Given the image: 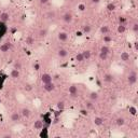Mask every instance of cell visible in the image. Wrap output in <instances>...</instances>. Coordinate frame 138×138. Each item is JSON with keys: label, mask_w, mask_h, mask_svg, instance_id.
I'll return each instance as SVG.
<instances>
[{"label": "cell", "mask_w": 138, "mask_h": 138, "mask_svg": "<svg viewBox=\"0 0 138 138\" xmlns=\"http://www.w3.org/2000/svg\"><path fill=\"white\" fill-rule=\"evenodd\" d=\"M53 81V78H52V75L50 73H43L41 75V82L43 84L45 83H50V82Z\"/></svg>", "instance_id": "1"}, {"label": "cell", "mask_w": 138, "mask_h": 138, "mask_svg": "<svg viewBox=\"0 0 138 138\" xmlns=\"http://www.w3.org/2000/svg\"><path fill=\"white\" fill-rule=\"evenodd\" d=\"M127 82H129L131 85H133V84L136 83V82H137V74H136V72H132V73H130V75L127 77Z\"/></svg>", "instance_id": "2"}, {"label": "cell", "mask_w": 138, "mask_h": 138, "mask_svg": "<svg viewBox=\"0 0 138 138\" xmlns=\"http://www.w3.org/2000/svg\"><path fill=\"white\" fill-rule=\"evenodd\" d=\"M68 92H69V94L71 95V97H77L78 96V87L75 86L74 84H72V85L69 86Z\"/></svg>", "instance_id": "3"}, {"label": "cell", "mask_w": 138, "mask_h": 138, "mask_svg": "<svg viewBox=\"0 0 138 138\" xmlns=\"http://www.w3.org/2000/svg\"><path fill=\"white\" fill-rule=\"evenodd\" d=\"M63 21L65 23H67V24H69V23H71L72 21H73V15H72L70 12H66L63 15Z\"/></svg>", "instance_id": "4"}, {"label": "cell", "mask_w": 138, "mask_h": 138, "mask_svg": "<svg viewBox=\"0 0 138 138\" xmlns=\"http://www.w3.org/2000/svg\"><path fill=\"white\" fill-rule=\"evenodd\" d=\"M120 60L124 62V63H129L131 61V55L130 53H127V52H122V53L120 54Z\"/></svg>", "instance_id": "5"}, {"label": "cell", "mask_w": 138, "mask_h": 138, "mask_svg": "<svg viewBox=\"0 0 138 138\" xmlns=\"http://www.w3.org/2000/svg\"><path fill=\"white\" fill-rule=\"evenodd\" d=\"M19 113H21V116L24 117V118H29L31 116V110L27 107H24V108H22V110Z\"/></svg>", "instance_id": "6"}, {"label": "cell", "mask_w": 138, "mask_h": 138, "mask_svg": "<svg viewBox=\"0 0 138 138\" xmlns=\"http://www.w3.org/2000/svg\"><path fill=\"white\" fill-rule=\"evenodd\" d=\"M57 39L60 41L62 42H65V41H67V39H68V34L66 31H60L57 34Z\"/></svg>", "instance_id": "7"}, {"label": "cell", "mask_w": 138, "mask_h": 138, "mask_svg": "<svg viewBox=\"0 0 138 138\" xmlns=\"http://www.w3.org/2000/svg\"><path fill=\"white\" fill-rule=\"evenodd\" d=\"M43 90L45 92H52L55 90V84L53 83V81L50 82V83H45L43 84Z\"/></svg>", "instance_id": "8"}, {"label": "cell", "mask_w": 138, "mask_h": 138, "mask_svg": "<svg viewBox=\"0 0 138 138\" xmlns=\"http://www.w3.org/2000/svg\"><path fill=\"white\" fill-rule=\"evenodd\" d=\"M10 49H11V44H10L9 42H4V43H2L1 45H0V52H2V53L9 52Z\"/></svg>", "instance_id": "9"}, {"label": "cell", "mask_w": 138, "mask_h": 138, "mask_svg": "<svg viewBox=\"0 0 138 138\" xmlns=\"http://www.w3.org/2000/svg\"><path fill=\"white\" fill-rule=\"evenodd\" d=\"M44 127V122L42 120H37V121H35V123H34V129L35 130H38V131H40L42 130Z\"/></svg>", "instance_id": "10"}, {"label": "cell", "mask_w": 138, "mask_h": 138, "mask_svg": "<svg viewBox=\"0 0 138 138\" xmlns=\"http://www.w3.org/2000/svg\"><path fill=\"white\" fill-rule=\"evenodd\" d=\"M10 21V14L8 12H2L0 13V22L2 23H6Z\"/></svg>", "instance_id": "11"}, {"label": "cell", "mask_w": 138, "mask_h": 138, "mask_svg": "<svg viewBox=\"0 0 138 138\" xmlns=\"http://www.w3.org/2000/svg\"><path fill=\"white\" fill-rule=\"evenodd\" d=\"M11 121L12 122H19L21 121V113H18V112H13L11 114Z\"/></svg>", "instance_id": "12"}, {"label": "cell", "mask_w": 138, "mask_h": 138, "mask_svg": "<svg viewBox=\"0 0 138 138\" xmlns=\"http://www.w3.org/2000/svg\"><path fill=\"white\" fill-rule=\"evenodd\" d=\"M5 32H6V25H5V23L0 22V39H1L3 36L5 35Z\"/></svg>", "instance_id": "13"}, {"label": "cell", "mask_w": 138, "mask_h": 138, "mask_svg": "<svg viewBox=\"0 0 138 138\" xmlns=\"http://www.w3.org/2000/svg\"><path fill=\"white\" fill-rule=\"evenodd\" d=\"M103 80L106 83H111V82H113V75L111 73H105L103 77Z\"/></svg>", "instance_id": "14"}, {"label": "cell", "mask_w": 138, "mask_h": 138, "mask_svg": "<svg viewBox=\"0 0 138 138\" xmlns=\"http://www.w3.org/2000/svg\"><path fill=\"white\" fill-rule=\"evenodd\" d=\"M10 75H11L12 79H18L19 77H21V73H19V70H18V69L13 68L12 70H11V73H10Z\"/></svg>", "instance_id": "15"}, {"label": "cell", "mask_w": 138, "mask_h": 138, "mask_svg": "<svg viewBox=\"0 0 138 138\" xmlns=\"http://www.w3.org/2000/svg\"><path fill=\"white\" fill-rule=\"evenodd\" d=\"M57 55L61 58H65L68 55V51L66 50V49H60V50H58V52H57Z\"/></svg>", "instance_id": "16"}, {"label": "cell", "mask_w": 138, "mask_h": 138, "mask_svg": "<svg viewBox=\"0 0 138 138\" xmlns=\"http://www.w3.org/2000/svg\"><path fill=\"white\" fill-rule=\"evenodd\" d=\"M82 54H83L84 61H88L92 57V52L90 50H84L83 52H82Z\"/></svg>", "instance_id": "17"}, {"label": "cell", "mask_w": 138, "mask_h": 138, "mask_svg": "<svg viewBox=\"0 0 138 138\" xmlns=\"http://www.w3.org/2000/svg\"><path fill=\"white\" fill-rule=\"evenodd\" d=\"M94 124L96 126H101L104 124V119H103V118H100V117H96L94 119Z\"/></svg>", "instance_id": "18"}, {"label": "cell", "mask_w": 138, "mask_h": 138, "mask_svg": "<svg viewBox=\"0 0 138 138\" xmlns=\"http://www.w3.org/2000/svg\"><path fill=\"white\" fill-rule=\"evenodd\" d=\"M91 31H92V26L91 25L86 24V25H84L83 27H82V32H83V34H85V35L90 34Z\"/></svg>", "instance_id": "19"}, {"label": "cell", "mask_w": 138, "mask_h": 138, "mask_svg": "<svg viewBox=\"0 0 138 138\" xmlns=\"http://www.w3.org/2000/svg\"><path fill=\"white\" fill-rule=\"evenodd\" d=\"M98 98H99V95H98L97 92H91L90 93V99L92 101H96L98 100Z\"/></svg>", "instance_id": "20"}, {"label": "cell", "mask_w": 138, "mask_h": 138, "mask_svg": "<svg viewBox=\"0 0 138 138\" xmlns=\"http://www.w3.org/2000/svg\"><path fill=\"white\" fill-rule=\"evenodd\" d=\"M25 43L27 44V45H32L35 43V39L32 36H28V37H26L25 39Z\"/></svg>", "instance_id": "21"}, {"label": "cell", "mask_w": 138, "mask_h": 138, "mask_svg": "<svg viewBox=\"0 0 138 138\" xmlns=\"http://www.w3.org/2000/svg\"><path fill=\"white\" fill-rule=\"evenodd\" d=\"M117 31L119 32V34H124V32L126 31V27L124 24H119V26H118L117 28Z\"/></svg>", "instance_id": "22"}, {"label": "cell", "mask_w": 138, "mask_h": 138, "mask_svg": "<svg viewBox=\"0 0 138 138\" xmlns=\"http://www.w3.org/2000/svg\"><path fill=\"white\" fill-rule=\"evenodd\" d=\"M48 29H45V28H43V29H40L39 30V32H38V35H39V37L40 38H45L48 36Z\"/></svg>", "instance_id": "23"}, {"label": "cell", "mask_w": 138, "mask_h": 138, "mask_svg": "<svg viewBox=\"0 0 138 138\" xmlns=\"http://www.w3.org/2000/svg\"><path fill=\"white\" fill-rule=\"evenodd\" d=\"M75 62H78V63H82V62H84V57H83L82 52L75 54Z\"/></svg>", "instance_id": "24"}, {"label": "cell", "mask_w": 138, "mask_h": 138, "mask_svg": "<svg viewBox=\"0 0 138 138\" xmlns=\"http://www.w3.org/2000/svg\"><path fill=\"white\" fill-rule=\"evenodd\" d=\"M109 30H110V29H109V27H108L107 25H103V26L100 27V29H99V31H100L103 35H108Z\"/></svg>", "instance_id": "25"}, {"label": "cell", "mask_w": 138, "mask_h": 138, "mask_svg": "<svg viewBox=\"0 0 138 138\" xmlns=\"http://www.w3.org/2000/svg\"><path fill=\"white\" fill-rule=\"evenodd\" d=\"M116 124L118 126H123L124 124H125V119H124V118H118L116 120Z\"/></svg>", "instance_id": "26"}, {"label": "cell", "mask_w": 138, "mask_h": 138, "mask_svg": "<svg viewBox=\"0 0 138 138\" xmlns=\"http://www.w3.org/2000/svg\"><path fill=\"white\" fill-rule=\"evenodd\" d=\"M107 10L108 11H110V12H112V11H114V10H116V8H117V5L114 4V3H112V2H110V3H108L107 4Z\"/></svg>", "instance_id": "27"}, {"label": "cell", "mask_w": 138, "mask_h": 138, "mask_svg": "<svg viewBox=\"0 0 138 138\" xmlns=\"http://www.w3.org/2000/svg\"><path fill=\"white\" fill-rule=\"evenodd\" d=\"M104 43H110V42H112V37H110L109 35H104Z\"/></svg>", "instance_id": "28"}, {"label": "cell", "mask_w": 138, "mask_h": 138, "mask_svg": "<svg viewBox=\"0 0 138 138\" xmlns=\"http://www.w3.org/2000/svg\"><path fill=\"white\" fill-rule=\"evenodd\" d=\"M108 55H109V54H106V53H103V52H99V60L103 61V62L107 61L108 60Z\"/></svg>", "instance_id": "29"}, {"label": "cell", "mask_w": 138, "mask_h": 138, "mask_svg": "<svg viewBox=\"0 0 138 138\" xmlns=\"http://www.w3.org/2000/svg\"><path fill=\"white\" fill-rule=\"evenodd\" d=\"M100 52H103V53H106V54H109L110 53V48L107 47V45H103L100 49Z\"/></svg>", "instance_id": "30"}, {"label": "cell", "mask_w": 138, "mask_h": 138, "mask_svg": "<svg viewBox=\"0 0 138 138\" xmlns=\"http://www.w3.org/2000/svg\"><path fill=\"white\" fill-rule=\"evenodd\" d=\"M129 110H130V113L132 114V116H136V114H137V109H136V107H134V106H130Z\"/></svg>", "instance_id": "31"}, {"label": "cell", "mask_w": 138, "mask_h": 138, "mask_svg": "<svg viewBox=\"0 0 138 138\" xmlns=\"http://www.w3.org/2000/svg\"><path fill=\"white\" fill-rule=\"evenodd\" d=\"M85 106H86V110H92V109H94V105L92 101H86L85 103Z\"/></svg>", "instance_id": "32"}, {"label": "cell", "mask_w": 138, "mask_h": 138, "mask_svg": "<svg viewBox=\"0 0 138 138\" xmlns=\"http://www.w3.org/2000/svg\"><path fill=\"white\" fill-rule=\"evenodd\" d=\"M64 108H65V103H64V101H58V103H57V109L63 111Z\"/></svg>", "instance_id": "33"}, {"label": "cell", "mask_w": 138, "mask_h": 138, "mask_svg": "<svg viewBox=\"0 0 138 138\" xmlns=\"http://www.w3.org/2000/svg\"><path fill=\"white\" fill-rule=\"evenodd\" d=\"M85 9H86V6H85L84 3H80V4H78V10H79L80 12L85 11Z\"/></svg>", "instance_id": "34"}, {"label": "cell", "mask_w": 138, "mask_h": 138, "mask_svg": "<svg viewBox=\"0 0 138 138\" xmlns=\"http://www.w3.org/2000/svg\"><path fill=\"white\" fill-rule=\"evenodd\" d=\"M47 17L49 19H53L55 18V12H49L48 14H47Z\"/></svg>", "instance_id": "35"}, {"label": "cell", "mask_w": 138, "mask_h": 138, "mask_svg": "<svg viewBox=\"0 0 138 138\" xmlns=\"http://www.w3.org/2000/svg\"><path fill=\"white\" fill-rule=\"evenodd\" d=\"M132 29H133V31L135 32V34H137V32H138V24H137V23H134L133 26H132Z\"/></svg>", "instance_id": "36"}, {"label": "cell", "mask_w": 138, "mask_h": 138, "mask_svg": "<svg viewBox=\"0 0 138 138\" xmlns=\"http://www.w3.org/2000/svg\"><path fill=\"white\" fill-rule=\"evenodd\" d=\"M14 68H15V69H18V70H21V69H22L21 63H19V62H16V63L14 64Z\"/></svg>", "instance_id": "37"}, {"label": "cell", "mask_w": 138, "mask_h": 138, "mask_svg": "<svg viewBox=\"0 0 138 138\" xmlns=\"http://www.w3.org/2000/svg\"><path fill=\"white\" fill-rule=\"evenodd\" d=\"M125 22H126V19L123 17V16H121V17L119 18V24H124L125 25Z\"/></svg>", "instance_id": "38"}, {"label": "cell", "mask_w": 138, "mask_h": 138, "mask_svg": "<svg viewBox=\"0 0 138 138\" xmlns=\"http://www.w3.org/2000/svg\"><path fill=\"white\" fill-rule=\"evenodd\" d=\"M34 69H35V70H40V65H39V64H34Z\"/></svg>", "instance_id": "39"}, {"label": "cell", "mask_w": 138, "mask_h": 138, "mask_svg": "<svg viewBox=\"0 0 138 138\" xmlns=\"http://www.w3.org/2000/svg\"><path fill=\"white\" fill-rule=\"evenodd\" d=\"M25 90H26V91H30V90H31V85L28 84V83L25 84Z\"/></svg>", "instance_id": "40"}, {"label": "cell", "mask_w": 138, "mask_h": 138, "mask_svg": "<svg viewBox=\"0 0 138 138\" xmlns=\"http://www.w3.org/2000/svg\"><path fill=\"white\" fill-rule=\"evenodd\" d=\"M39 2H40L41 4H47L49 2V0H39Z\"/></svg>", "instance_id": "41"}, {"label": "cell", "mask_w": 138, "mask_h": 138, "mask_svg": "<svg viewBox=\"0 0 138 138\" xmlns=\"http://www.w3.org/2000/svg\"><path fill=\"white\" fill-rule=\"evenodd\" d=\"M80 112H81V114H83V116H86V114H87V110H84V109H82V110L80 111Z\"/></svg>", "instance_id": "42"}, {"label": "cell", "mask_w": 138, "mask_h": 138, "mask_svg": "<svg viewBox=\"0 0 138 138\" xmlns=\"http://www.w3.org/2000/svg\"><path fill=\"white\" fill-rule=\"evenodd\" d=\"M91 2H92V3H94V4H97V3H99V2H100V0H91Z\"/></svg>", "instance_id": "43"}, {"label": "cell", "mask_w": 138, "mask_h": 138, "mask_svg": "<svg viewBox=\"0 0 138 138\" xmlns=\"http://www.w3.org/2000/svg\"><path fill=\"white\" fill-rule=\"evenodd\" d=\"M134 49H135L136 51L138 50V42H137V41H136V42H134Z\"/></svg>", "instance_id": "44"}]
</instances>
